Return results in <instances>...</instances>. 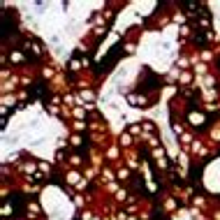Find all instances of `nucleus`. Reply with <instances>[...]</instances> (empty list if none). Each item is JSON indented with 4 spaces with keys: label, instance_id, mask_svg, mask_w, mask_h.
<instances>
[{
    "label": "nucleus",
    "instance_id": "1",
    "mask_svg": "<svg viewBox=\"0 0 220 220\" xmlns=\"http://www.w3.org/2000/svg\"><path fill=\"white\" fill-rule=\"evenodd\" d=\"M190 121H193V125H202L204 116H202V114H190Z\"/></svg>",
    "mask_w": 220,
    "mask_h": 220
}]
</instances>
